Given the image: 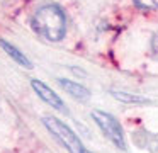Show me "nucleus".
<instances>
[{"mask_svg":"<svg viewBox=\"0 0 158 153\" xmlns=\"http://www.w3.org/2000/svg\"><path fill=\"white\" fill-rule=\"evenodd\" d=\"M43 122H44V126L48 128V131L60 141V145H63L70 153H83L85 148H83L80 138L75 134V131H73L72 128H68V126L61 121V119L55 117V116H46V117L43 119Z\"/></svg>","mask_w":158,"mask_h":153,"instance_id":"2","label":"nucleus"},{"mask_svg":"<svg viewBox=\"0 0 158 153\" xmlns=\"http://www.w3.org/2000/svg\"><path fill=\"white\" fill-rule=\"evenodd\" d=\"M134 3H136L139 9H158V2L156 0H134Z\"/></svg>","mask_w":158,"mask_h":153,"instance_id":"8","label":"nucleus"},{"mask_svg":"<svg viewBox=\"0 0 158 153\" xmlns=\"http://www.w3.org/2000/svg\"><path fill=\"white\" fill-rule=\"evenodd\" d=\"M0 48L5 51V53L9 54V56L12 58V60L15 61V63H19L21 66H24V68H32V63H31V60H29L27 56H26L24 53H22L19 48H15L14 44H10L9 41H5L4 37H0Z\"/></svg>","mask_w":158,"mask_h":153,"instance_id":"6","label":"nucleus"},{"mask_svg":"<svg viewBox=\"0 0 158 153\" xmlns=\"http://www.w3.org/2000/svg\"><path fill=\"white\" fill-rule=\"evenodd\" d=\"M31 27L44 39L56 43L66 34V15L61 7L55 3H46L36 9L31 17Z\"/></svg>","mask_w":158,"mask_h":153,"instance_id":"1","label":"nucleus"},{"mask_svg":"<svg viewBox=\"0 0 158 153\" xmlns=\"http://www.w3.org/2000/svg\"><path fill=\"white\" fill-rule=\"evenodd\" d=\"M112 97L121 100L123 104H148V99L138 94H131V92H121V90H112Z\"/></svg>","mask_w":158,"mask_h":153,"instance_id":"7","label":"nucleus"},{"mask_svg":"<svg viewBox=\"0 0 158 153\" xmlns=\"http://www.w3.org/2000/svg\"><path fill=\"white\" fill-rule=\"evenodd\" d=\"M83 153H90V151H87V150H83Z\"/></svg>","mask_w":158,"mask_h":153,"instance_id":"10","label":"nucleus"},{"mask_svg":"<svg viewBox=\"0 0 158 153\" xmlns=\"http://www.w3.org/2000/svg\"><path fill=\"white\" fill-rule=\"evenodd\" d=\"M58 83L77 100H89L90 99V90H87L83 85L77 83V82L68 80V78H58Z\"/></svg>","mask_w":158,"mask_h":153,"instance_id":"5","label":"nucleus"},{"mask_svg":"<svg viewBox=\"0 0 158 153\" xmlns=\"http://www.w3.org/2000/svg\"><path fill=\"white\" fill-rule=\"evenodd\" d=\"M151 48H153V53H155V56L158 58V34L153 37V43H151Z\"/></svg>","mask_w":158,"mask_h":153,"instance_id":"9","label":"nucleus"},{"mask_svg":"<svg viewBox=\"0 0 158 153\" xmlns=\"http://www.w3.org/2000/svg\"><path fill=\"white\" fill-rule=\"evenodd\" d=\"M92 117L94 121L97 122L102 133L106 134V138L109 141H112V145H116L117 148L124 150L126 148V139H124V131H123V126L119 124L114 116L107 114L104 111H92Z\"/></svg>","mask_w":158,"mask_h":153,"instance_id":"3","label":"nucleus"},{"mask_svg":"<svg viewBox=\"0 0 158 153\" xmlns=\"http://www.w3.org/2000/svg\"><path fill=\"white\" fill-rule=\"evenodd\" d=\"M31 87H32V90L36 92V95H38V97H41V100H44L48 105L55 107L56 111H60V112H68V109H66L65 102L61 100V97H60V95L56 94L53 88H49L44 82L32 80L31 82Z\"/></svg>","mask_w":158,"mask_h":153,"instance_id":"4","label":"nucleus"}]
</instances>
